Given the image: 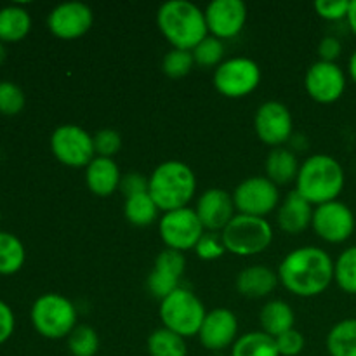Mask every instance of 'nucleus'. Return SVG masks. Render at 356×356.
Wrapping results in <instances>:
<instances>
[{"instance_id": "nucleus-1", "label": "nucleus", "mask_w": 356, "mask_h": 356, "mask_svg": "<svg viewBox=\"0 0 356 356\" xmlns=\"http://www.w3.org/2000/svg\"><path fill=\"white\" fill-rule=\"evenodd\" d=\"M278 280L298 298H316L334 282V259L315 245L298 247L282 259Z\"/></svg>"}, {"instance_id": "nucleus-2", "label": "nucleus", "mask_w": 356, "mask_h": 356, "mask_svg": "<svg viewBox=\"0 0 356 356\" xmlns=\"http://www.w3.org/2000/svg\"><path fill=\"white\" fill-rule=\"evenodd\" d=\"M346 184V174L337 159L327 153H315L301 162L294 190L313 207L339 200Z\"/></svg>"}, {"instance_id": "nucleus-3", "label": "nucleus", "mask_w": 356, "mask_h": 356, "mask_svg": "<svg viewBox=\"0 0 356 356\" xmlns=\"http://www.w3.org/2000/svg\"><path fill=\"white\" fill-rule=\"evenodd\" d=\"M156 26L174 49L193 51L209 35L204 9L190 0H167L156 10Z\"/></svg>"}, {"instance_id": "nucleus-4", "label": "nucleus", "mask_w": 356, "mask_h": 356, "mask_svg": "<svg viewBox=\"0 0 356 356\" xmlns=\"http://www.w3.org/2000/svg\"><path fill=\"white\" fill-rule=\"evenodd\" d=\"M148 193L162 212L190 207L197 193V176L188 163L165 160L149 174Z\"/></svg>"}, {"instance_id": "nucleus-5", "label": "nucleus", "mask_w": 356, "mask_h": 356, "mask_svg": "<svg viewBox=\"0 0 356 356\" xmlns=\"http://www.w3.org/2000/svg\"><path fill=\"white\" fill-rule=\"evenodd\" d=\"M226 252L238 257H250L264 252L273 242V226L266 218L236 212L235 218L221 232Z\"/></svg>"}, {"instance_id": "nucleus-6", "label": "nucleus", "mask_w": 356, "mask_h": 356, "mask_svg": "<svg viewBox=\"0 0 356 356\" xmlns=\"http://www.w3.org/2000/svg\"><path fill=\"white\" fill-rule=\"evenodd\" d=\"M159 315L162 327L188 339L198 336L202 323L207 316V309L195 292L179 287L160 301Z\"/></svg>"}, {"instance_id": "nucleus-7", "label": "nucleus", "mask_w": 356, "mask_h": 356, "mask_svg": "<svg viewBox=\"0 0 356 356\" xmlns=\"http://www.w3.org/2000/svg\"><path fill=\"white\" fill-rule=\"evenodd\" d=\"M31 325L45 339H65L76 327V308L68 298L47 292L35 299L30 312Z\"/></svg>"}, {"instance_id": "nucleus-8", "label": "nucleus", "mask_w": 356, "mask_h": 356, "mask_svg": "<svg viewBox=\"0 0 356 356\" xmlns=\"http://www.w3.org/2000/svg\"><path fill=\"white\" fill-rule=\"evenodd\" d=\"M263 72L261 66L254 59L245 56H235V58L225 59L212 75V83L216 90L225 97L240 99L259 87Z\"/></svg>"}, {"instance_id": "nucleus-9", "label": "nucleus", "mask_w": 356, "mask_h": 356, "mask_svg": "<svg viewBox=\"0 0 356 356\" xmlns=\"http://www.w3.org/2000/svg\"><path fill=\"white\" fill-rule=\"evenodd\" d=\"M51 152L58 162L73 169H86L96 156L92 134L76 124H63L51 136Z\"/></svg>"}, {"instance_id": "nucleus-10", "label": "nucleus", "mask_w": 356, "mask_h": 356, "mask_svg": "<svg viewBox=\"0 0 356 356\" xmlns=\"http://www.w3.org/2000/svg\"><path fill=\"white\" fill-rule=\"evenodd\" d=\"M238 214L266 218L280 205V191L266 176H252L240 181L232 193Z\"/></svg>"}, {"instance_id": "nucleus-11", "label": "nucleus", "mask_w": 356, "mask_h": 356, "mask_svg": "<svg viewBox=\"0 0 356 356\" xmlns=\"http://www.w3.org/2000/svg\"><path fill=\"white\" fill-rule=\"evenodd\" d=\"M204 233L205 228L193 207L163 212L159 221V235L165 243V249L179 250V252L193 250Z\"/></svg>"}, {"instance_id": "nucleus-12", "label": "nucleus", "mask_w": 356, "mask_h": 356, "mask_svg": "<svg viewBox=\"0 0 356 356\" xmlns=\"http://www.w3.org/2000/svg\"><path fill=\"white\" fill-rule=\"evenodd\" d=\"M254 131L264 145L278 148L294 136V118L287 104L280 101H264L254 117Z\"/></svg>"}, {"instance_id": "nucleus-13", "label": "nucleus", "mask_w": 356, "mask_h": 356, "mask_svg": "<svg viewBox=\"0 0 356 356\" xmlns=\"http://www.w3.org/2000/svg\"><path fill=\"white\" fill-rule=\"evenodd\" d=\"M312 228L323 242L343 243L351 238L356 219L350 205L341 200L316 205L313 211Z\"/></svg>"}, {"instance_id": "nucleus-14", "label": "nucleus", "mask_w": 356, "mask_h": 356, "mask_svg": "<svg viewBox=\"0 0 356 356\" xmlns=\"http://www.w3.org/2000/svg\"><path fill=\"white\" fill-rule=\"evenodd\" d=\"M305 89L316 103L332 104L339 101L346 90V73L337 63L318 59L306 70Z\"/></svg>"}, {"instance_id": "nucleus-15", "label": "nucleus", "mask_w": 356, "mask_h": 356, "mask_svg": "<svg viewBox=\"0 0 356 356\" xmlns=\"http://www.w3.org/2000/svg\"><path fill=\"white\" fill-rule=\"evenodd\" d=\"M94 24V13L87 3L63 2L56 6L47 16V28L54 37L63 40H75L83 37Z\"/></svg>"}, {"instance_id": "nucleus-16", "label": "nucleus", "mask_w": 356, "mask_h": 356, "mask_svg": "<svg viewBox=\"0 0 356 356\" xmlns=\"http://www.w3.org/2000/svg\"><path fill=\"white\" fill-rule=\"evenodd\" d=\"M204 13L209 35L219 40H228L240 35L249 16L245 2L242 0H212Z\"/></svg>"}, {"instance_id": "nucleus-17", "label": "nucleus", "mask_w": 356, "mask_h": 356, "mask_svg": "<svg viewBox=\"0 0 356 356\" xmlns=\"http://www.w3.org/2000/svg\"><path fill=\"white\" fill-rule=\"evenodd\" d=\"M198 339L209 351H222L232 348L238 339V318L228 308H216L207 312L198 332Z\"/></svg>"}, {"instance_id": "nucleus-18", "label": "nucleus", "mask_w": 356, "mask_h": 356, "mask_svg": "<svg viewBox=\"0 0 356 356\" xmlns=\"http://www.w3.org/2000/svg\"><path fill=\"white\" fill-rule=\"evenodd\" d=\"M198 219L205 232L221 233L228 222L235 218L236 209L233 204L232 193L221 188H209L198 197L195 205Z\"/></svg>"}, {"instance_id": "nucleus-19", "label": "nucleus", "mask_w": 356, "mask_h": 356, "mask_svg": "<svg viewBox=\"0 0 356 356\" xmlns=\"http://www.w3.org/2000/svg\"><path fill=\"white\" fill-rule=\"evenodd\" d=\"M313 211L315 207L292 190L277 209L278 228L289 235H299L312 226Z\"/></svg>"}, {"instance_id": "nucleus-20", "label": "nucleus", "mask_w": 356, "mask_h": 356, "mask_svg": "<svg viewBox=\"0 0 356 356\" xmlns=\"http://www.w3.org/2000/svg\"><path fill=\"white\" fill-rule=\"evenodd\" d=\"M122 172L118 163L106 156H94L86 167V183L92 195L106 198L120 190Z\"/></svg>"}, {"instance_id": "nucleus-21", "label": "nucleus", "mask_w": 356, "mask_h": 356, "mask_svg": "<svg viewBox=\"0 0 356 356\" xmlns=\"http://www.w3.org/2000/svg\"><path fill=\"white\" fill-rule=\"evenodd\" d=\"M280 284L278 273L271 268L263 266V264H254L247 266L236 275L235 287L240 296L249 299H263L268 298L271 292Z\"/></svg>"}, {"instance_id": "nucleus-22", "label": "nucleus", "mask_w": 356, "mask_h": 356, "mask_svg": "<svg viewBox=\"0 0 356 356\" xmlns=\"http://www.w3.org/2000/svg\"><path fill=\"white\" fill-rule=\"evenodd\" d=\"M299 167H301V163H299L296 153L291 148H285V146H278V148L271 149L266 156V162H264L266 177L277 186H285L292 181L296 183Z\"/></svg>"}, {"instance_id": "nucleus-23", "label": "nucleus", "mask_w": 356, "mask_h": 356, "mask_svg": "<svg viewBox=\"0 0 356 356\" xmlns=\"http://www.w3.org/2000/svg\"><path fill=\"white\" fill-rule=\"evenodd\" d=\"M259 323L264 334L271 337H278L287 332V330L294 329V309L284 299H271L261 308Z\"/></svg>"}, {"instance_id": "nucleus-24", "label": "nucleus", "mask_w": 356, "mask_h": 356, "mask_svg": "<svg viewBox=\"0 0 356 356\" xmlns=\"http://www.w3.org/2000/svg\"><path fill=\"white\" fill-rule=\"evenodd\" d=\"M31 16L23 6H6L0 9V42L13 44L30 33Z\"/></svg>"}, {"instance_id": "nucleus-25", "label": "nucleus", "mask_w": 356, "mask_h": 356, "mask_svg": "<svg viewBox=\"0 0 356 356\" xmlns=\"http://www.w3.org/2000/svg\"><path fill=\"white\" fill-rule=\"evenodd\" d=\"M329 356H356V318H344L329 330L325 339Z\"/></svg>"}, {"instance_id": "nucleus-26", "label": "nucleus", "mask_w": 356, "mask_h": 356, "mask_svg": "<svg viewBox=\"0 0 356 356\" xmlns=\"http://www.w3.org/2000/svg\"><path fill=\"white\" fill-rule=\"evenodd\" d=\"M160 209L153 202L152 195L146 193L134 195V197L124 198V216L132 226L138 228H146L159 218Z\"/></svg>"}, {"instance_id": "nucleus-27", "label": "nucleus", "mask_w": 356, "mask_h": 356, "mask_svg": "<svg viewBox=\"0 0 356 356\" xmlns=\"http://www.w3.org/2000/svg\"><path fill=\"white\" fill-rule=\"evenodd\" d=\"M232 356H280L275 337L263 330H254L240 336L232 346Z\"/></svg>"}, {"instance_id": "nucleus-28", "label": "nucleus", "mask_w": 356, "mask_h": 356, "mask_svg": "<svg viewBox=\"0 0 356 356\" xmlns=\"http://www.w3.org/2000/svg\"><path fill=\"white\" fill-rule=\"evenodd\" d=\"M26 250L23 242L9 232H0V275H14L23 268Z\"/></svg>"}, {"instance_id": "nucleus-29", "label": "nucleus", "mask_w": 356, "mask_h": 356, "mask_svg": "<svg viewBox=\"0 0 356 356\" xmlns=\"http://www.w3.org/2000/svg\"><path fill=\"white\" fill-rule=\"evenodd\" d=\"M148 353L149 356H186V339L177 336L172 330L160 327L153 330L148 337Z\"/></svg>"}, {"instance_id": "nucleus-30", "label": "nucleus", "mask_w": 356, "mask_h": 356, "mask_svg": "<svg viewBox=\"0 0 356 356\" xmlns=\"http://www.w3.org/2000/svg\"><path fill=\"white\" fill-rule=\"evenodd\" d=\"M334 282L343 292L356 296V245L344 249L334 261Z\"/></svg>"}, {"instance_id": "nucleus-31", "label": "nucleus", "mask_w": 356, "mask_h": 356, "mask_svg": "<svg viewBox=\"0 0 356 356\" xmlns=\"http://www.w3.org/2000/svg\"><path fill=\"white\" fill-rule=\"evenodd\" d=\"M66 339L73 356H96L99 351V336L90 325H76Z\"/></svg>"}, {"instance_id": "nucleus-32", "label": "nucleus", "mask_w": 356, "mask_h": 356, "mask_svg": "<svg viewBox=\"0 0 356 356\" xmlns=\"http://www.w3.org/2000/svg\"><path fill=\"white\" fill-rule=\"evenodd\" d=\"M191 52H193L195 65L202 68H212V66L218 68L225 61V44L212 35H207Z\"/></svg>"}, {"instance_id": "nucleus-33", "label": "nucleus", "mask_w": 356, "mask_h": 356, "mask_svg": "<svg viewBox=\"0 0 356 356\" xmlns=\"http://www.w3.org/2000/svg\"><path fill=\"white\" fill-rule=\"evenodd\" d=\"M193 52L186 49H170L162 59V72L170 79H183L193 70Z\"/></svg>"}, {"instance_id": "nucleus-34", "label": "nucleus", "mask_w": 356, "mask_h": 356, "mask_svg": "<svg viewBox=\"0 0 356 356\" xmlns=\"http://www.w3.org/2000/svg\"><path fill=\"white\" fill-rule=\"evenodd\" d=\"M26 104V96L17 83L3 80L0 82V113L7 117L21 113Z\"/></svg>"}, {"instance_id": "nucleus-35", "label": "nucleus", "mask_w": 356, "mask_h": 356, "mask_svg": "<svg viewBox=\"0 0 356 356\" xmlns=\"http://www.w3.org/2000/svg\"><path fill=\"white\" fill-rule=\"evenodd\" d=\"M153 270L162 271V273L170 275L174 278H179L184 275L186 270V259H184V254L179 250L172 249H163L159 256L155 257V264H153Z\"/></svg>"}, {"instance_id": "nucleus-36", "label": "nucleus", "mask_w": 356, "mask_h": 356, "mask_svg": "<svg viewBox=\"0 0 356 356\" xmlns=\"http://www.w3.org/2000/svg\"><path fill=\"white\" fill-rule=\"evenodd\" d=\"M94 138V149H96V156H106V159H113L118 152L122 149V136L120 132L115 129H99Z\"/></svg>"}, {"instance_id": "nucleus-37", "label": "nucleus", "mask_w": 356, "mask_h": 356, "mask_svg": "<svg viewBox=\"0 0 356 356\" xmlns=\"http://www.w3.org/2000/svg\"><path fill=\"white\" fill-rule=\"evenodd\" d=\"M193 250L202 261H216L226 254V247L222 243L221 233L212 232H205Z\"/></svg>"}, {"instance_id": "nucleus-38", "label": "nucleus", "mask_w": 356, "mask_h": 356, "mask_svg": "<svg viewBox=\"0 0 356 356\" xmlns=\"http://www.w3.org/2000/svg\"><path fill=\"white\" fill-rule=\"evenodd\" d=\"M179 278H174L170 275L162 273V271L152 270V273L148 275V280H146V285H148V291L152 292L153 298L156 299H165L167 296L172 294L174 291L181 287Z\"/></svg>"}, {"instance_id": "nucleus-39", "label": "nucleus", "mask_w": 356, "mask_h": 356, "mask_svg": "<svg viewBox=\"0 0 356 356\" xmlns=\"http://www.w3.org/2000/svg\"><path fill=\"white\" fill-rule=\"evenodd\" d=\"M351 0H316L313 3L316 14L327 21L346 19Z\"/></svg>"}, {"instance_id": "nucleus-40", "label": "nucleus", "mask_w": 356, "mask_h": 356, "mask_svg": "<svg viewBox=\"0 0 356 356\" xmlns=\"http://www.w3.org/2000/svg\"><path fill=\"white\" fill-rule=\"evenodd\" d=\"M275 343H277L280 356H298L302 353L306 346L305 336L298 329H291L282 336L275 337Z\"/></svg>"}, {"instance_id": "nucleus-41", "label": "nucleus", "mask_w": 356, "mask_h": 356, "mask_svg": "<svg viewBox=\"0 0 356 356\" xmlns=\"http://www.w3.org/2000/svg\"><path fill=\"white\" fill-rule=\"evenodd\" d=\"M148 191V177L138 172H129L122 176L120 181V193L124 198L134 197V195L146 193Z\"/></svg>"}, {"instance_id": "nucleus-42", "label": "nucleus", "mask_w": 356, "mask_h": 356, "mask_svg": "<svg viewBox=\"0 0 356 356\" xmlns=\"http://www.w3.org/2000/svg\"><path fill=\"white\" fill-rule=\"evenodd\" d=\"M341 52H343V44L337 37L334 35H327L320 40L318 44V56L320 61H329V63H336L339 59Z\"/></svg>"}, {"instance_id": "nucleus-43", "label": "nucleus", "mask_w": 356, "mask_h": 356, "mask_svg": "<svg viewBox=\"0 0 356 356\" xmlns=\"http://www.w3.org/2000/svg\"><path fill=\"white\" fill-rule=\"evenodd\" d=\"M14 327H16V318H14L13 309L0 299V344L10 339V336L14 334Z\"/></svg>"}, {"instance_id": "nucleus-44", "label": "nucleus", "mask_w": 356, "mask_h": 356, "mask_svg": "<svg viewBox=\"0 0 356 356\" xmlns=\"http://www.w3.org/2000/svg\"><path fill=\"white\" fill-rule=\"evenodd\" d=\"M346 21H348V26H350V30L356 35V0H351L350 2V10H348Z\"/></svg>"}, {"instance_id": "nucleus-45", "label": "nucleus", "mask_w": 356, "mask_h": 356, "mask_svg": "<svg viewBox=\"0 0 356 356\" xmlns=\"http://www.w3.org/2000/svg\"><path fill=\"white\" fill-rule=\"evenodd\" d=\"M348 73H350L351 80L356 83V51L350 56V61H348Z\"/></svg>"}, {"instance_id": "nucleus-46", "label": "nucleus", "mask_w": 356, "mask_h": 356, "mask_svg": "<svg viewBox=\"0 0 356 356\" xmlns=\"http://www.w3.org/2000/svg\"><path fill=\"white\" fill-rule=\"evenodd\" d=\"M6 58H7L6 44H3V42H0V65H2V63L6 61Z\"/></svg>"}, {"instance_id": "nucleus-47", "label": "nucleus", "mask_w": 356, "mask_h": 356, "mask_svg": "<svg viewBox=\"0 0 356 356\" xmlns=\"http://www.w3.org/2000/svg\"><path fill=\"white\" fill-rule=\"evenodd\" d=\"M0 219H2V214H0Z\"/></svg>"}]
</instances>
